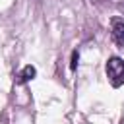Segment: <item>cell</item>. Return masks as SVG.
Here are the masks:
<instances>
[{"instance_id":"6da1fadb","label":"cell","mask_w":124,"mask_h":124,"mask_svg":"<svg viewBox=\"0 0 124 124\" xmlns=\"http://www.w3.org/2000/svg\"><path fill=\"white\" fill-rule=\"evenodd\" d=\"M107 76L112 83V87H120L124 83V60L118 56L108 58L107 62Z\"/></svg>"},{"instance_id":"7a4b0ae2","label":"cell","mask_w":124,"mask_h":124,"mask_svg":"<svg viewBox=\"0 0 124 124\" xmlns=\"http://www.w3.org/2000/svg\"><path fill=\"white\" fill-rule=\"evenodd\" d=\"M112 41L124 48V21L120 17H112Z\"/></svg>"},{"instance_id":"3957f363","label":"cell","mask_w":124,"mask_h":124,"mask_svg":"<svg viewBox=\"0 0 124 124\" xmlns=\"http://www.w3.org/2000/svg\"><path fill=\"white\" fill-rule=\"evenodd\" d=\"M35 76H37V70L29 64V66H25V68L17 74V79H16V81H17V83H27V81H31Z\"/></svg>"},{"instance_id":"277c9868","label":"cell","mask_w":124,"mask_h":124,"mask_svg":"<svg viewBox=\"0 0 124 124\" xmlns=\"http://www.w3.org/2000/svg\"><path fill=\"white\" fill-rule=\"evenodd\" d=\"M78 60H79V54H78V50H74V52H72V62H70V68H72V70L78 68Z\"/></svg>"}]
</instances>
